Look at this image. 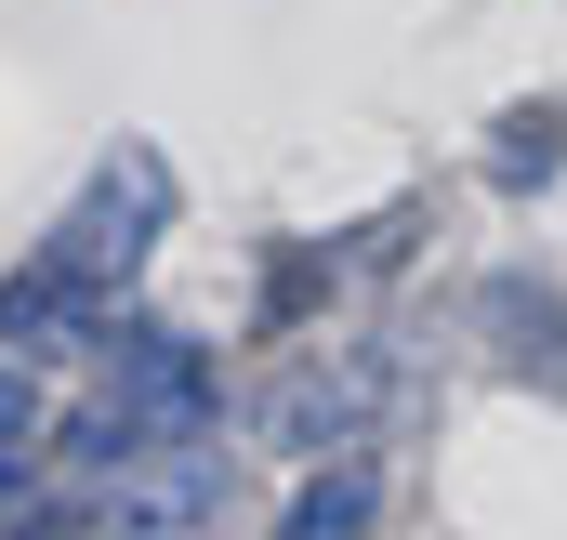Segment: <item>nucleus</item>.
I'll return each instance as SVG.
<instances>
[{
  "label": "nucleus",
  "instance_id": "obj_1",
  "mask_svg": "<svg viewBox=\"0 0 567 540\" xmlns=\"http://www.w3.org/2000/svg\"><path fill=\"white\" fill-rule=\"evenodd\" d=\"M158 211H172V172H158V145H120L93 185H80V211L53 225V264L66 277H93L106 303L145 277V251H158Z\"/></svg>",
  "mask_w": 567,
  "mask_h": 540
},
{
  "label": "nucleus",
  "instance_id": "obj_2",
  "mask_svg": "<svg viewBox=\"0 0 567 540\" xmlns=\"http://www.w3.org/2000/svg\"><path fill=\"white\" fill-rule=\"evenodd\" d=\"M93 515H106V528H198V515H225V448H212V435L145 448V461H120V475L93 488Z\"/></svg>",
  "mask_w": 567,
  "mask_h": 540
},
{
  "label": "nucleus",
  "instance_id": "obj_3",
  "mask_svg": "<svg viewBox=\"0 0 567 540\" xmlns=\"http://www.w3.org/2000/svg\"><path fill=\"white\" fill-rule=\"evenodd\" d=\"M370 408H383V356H343V370H330V356H303V370H278V383H265V435L317 461V448L370 435Z\"/></svg>",
  "mask_w": 567,
  "mask_h": 540
},
{
  "label": "nucleus",
  "instance_id": "obj_4",
  "mask_svg": "<svg viewBox=\"0 0 567 540\" xmlns=\"http://www.w3.org/2000/svg\"><path fill=\"white\" fill-rule=\"evenodd\" d=\"M93 316H106V290H93V277H66L53 251L0 277V343H13V356H53V343H93Z\"/></svg>",
  "mask_w": 567,
  "mask_h": 540
},
{
  "label": "nucleus",
  "instance_id": "obj_5",
  "mask_svg": "<svg viewBox=\"0 0 567 540\" xmlns=\"http://www.w3.org/2000/svg\"><path fill=\"white\" fill-rule=\"evenodd\" d=\"M555 158H567V106H515V133L488 145L502 185H528V172H555Z\"/></svg>",
  "mask_w": 567,
  "mask_h": 540
},
{
  "label": "nucleus",
  "instance_id": "obj_6",
  "mask_svg": "<svg viewBox=\"0 0 567 540\" xmlns=\"http://www.w3.org/2000/svg\"><path fill=\"white\" fill-rule=\"evenodd\" d=\"M330 528H370V488L357 475H303L290 488V540H330Z\"/></svg>",
  "mask_w": 567,
  "mask_h": 540
},
{
  "label": "nucleus",
  "instance_id": "obj_7",
  "mask_svg": "<svg viewBox=\"0 0 567 540\" xmlns=\"http://www.w3.org/2000/svg\"><path fill=\"white\" fill-rule=\"evenodd\" d=\"M40 435V383H27V356L0 343V448H27Z\"/></svg>",
  "mask_w": 567,
  "mask_h": 540
},
{
  "label": "nucleus",
  "instance_id": "obj_8",
  "mask_svg": "<svg viewBox=\"0 0 567 540\" xmlns=\"http://www.w3.org/2000/svg\"><path fill=\"white\" fill-rule=\"evenodd\" d=\"M0 515H27V461L13 448H0Z\"/></svg>",
  "mask_w": 567,
  "mask_h": 540
}]
</instances>
